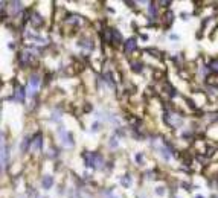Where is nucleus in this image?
I'll use <instances>...</instances> for the list:
<instances>
[{
	"mask_svg": "<svg viewBox=\"0 0 218 198\" xmlns=\"http://www.w3.org/2000/svg\"><path fill=\"white\" fill-rule=\"evenodd\" d=\"M15 95H17V99H18V101H23V99H24V89H20V87H18V89L15 90Z\"/></svg>",
	"mask_w": 218,
	"mask_h": 198,
	"instance_id": "nucleus-4",
	"label": "nucleus"
},
{
	"mask_svg": "<svg viewBox=\"0 0 218 198\" xmlns=\"http://www.w3.org/2000/svg\"><path fill=\"white\" fill-rule=\"evenodd\" d=\"M134 49H136V40H134V38H130L128 41H127V44H125V50L130 52V50H134Z\"/></svg>",
	"mask_w": 218,
	"mask_h": 198,
	"instance_id": "nucleus-2",
	"label": "nucleus"
},
{
	"mask_svg": "<svg viewBox=\"0 0 218 198\" xmlns=\"http://www.w3.org/2000/svg\"><path fill=\"white\" fill-rule=\"evenodd\" d=\"M121 183H122L125 187H128V186H130V181H128V178H122V180H121Z\"/></svg>",
	"mask_w": 218,
	"mask_h": 198,
	"instance_id": "nucleus-5",
	"label": "nucleus"
},
{
	"mask_svg": "<svg viewBox=\"0 0 218 198\" xmlns=\"http://www.w3.org/2000/svg\"><path fill=\"white\" fill-rule=\"evenodd\" d=\"M52 184H54V180H52L50 175H47V177L43 178V187H44V189H50Z\"/></svg>",
	"mask_w": 218,
	"mask_h": 198,
	"instance_id": "nucleus-3",
	"label": "nucleus"
},
{
	"mask_svg": "<svg viewBox=\"0 0 218 198\" xmlns=\"http://www.w3.org/2000/svg\"><path fill=\"white\" fill-rule=\"evenodd\" d=\"M38 87H40V78H38L37 75L31 76V79H29V87H28L29 95H35V93L38 92Z\"/></svg>",
	"mask_w": 218,
	"mask_h": 198,
	"instance_id": "nucleus-1",
	"label": "nucleus"
}]
</instances>
